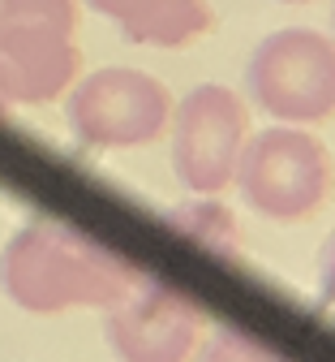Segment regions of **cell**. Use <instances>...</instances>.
<instances>
[{
	"label": "cell",
	"mask_w": 335,
	"mask_h": 362,
	"mask_svg": "<svg viewBox=\"0 0 335 362\" xmlns=\"http://www.w3.org/2000/svg\"><path fill=\"white\" fill-rule=\"evenodd\" d=\"M147 272L116 246L56 216L18 224L0 250V289L26 315L112 310L142 289Z\"/></svg>",
	"instance_id": "obj_1"
},
{
	"label": "cell",
	"mask_w": 335,
	"mask_h": 362,
	"mask_svg": "<svg viewBox=\"0 0 335 362\" xmlns=\"http://www.w3.org/2000/svg\"><path fill=\"white\" fill-rule=\"evenodd\" d=\"M78 78V0H0V108L56 104Z\"/></svg>",
	"instance_id": "obj_2"
},
{
	"label": "cell",
	"mask_w": 335,
	"mask_h": 362,
	"mask_svg": "<svg viewBox=\"0 0 335 362\" xmlns=\"http://www.w3.org/2000/svg\"><path fill=\"white\" fill-rule=\"evenodd\" d=\"M245 95L275 125L318 129L335 121V35L279 26L258 39L245 61Z\"/></svg>",
	"instance_id": "obj_3"
},
{
	"label": "cell",
	"mask_w": 335,
	"mask_h": 362,
	"mask_svg": "<svg viewBox=\"0 0 335 362\" xmlns=\"http://www.w3.org/2000/svg\"><path fill=\"white\" fill-rule=\"evenodd\" d=\"M232 186L258 216L275 224H305L335 199V156L301 125H271L250 134Z\"/></svg>",
	"instance_id": "obj_4"
},
{
	"label": "cell",
	"mask_w": 335,
	"mask_h": 362,
	"mask_svg": "<svg viewBox=\"0 0 335 362\" xmlns=\"http://www.w3.org/2000/svg\"><path fill=\"white\" fill-rule=\"evenodd\" d=\"M176 95L164 78L133 69V65H104L78 78L65 95L69 134L90 151H138L159 143L172 125Z\"/></svg>",
	"instance_id": "obj_5"
},
{
	"label": "cell",
	"mask_w": 335,
	"mask_h": 362,
	"mask_svg": "<svg viewBox=\"0 0 335 362\" xmlns=\"http://www.w3.org/2000/svg\"><path fill=\"white\" fill-rule=\"evenodd\" d=\"M172 173L194 199L232 190L250 147V104L224 82H198L172 108Z\"/></svg>",
	"instance_id": "obj_6"
},
{
	"label": "cell",
	"mask_w": 335,
	"mask_h": 362,
	"mask_svg": "<svg viewBox=\"0 0 335 362\" xmlns=\"http://www.w3.org/2000/svg\"><path fill=\"white\" fill-rule=\"evenodd\" d=\"M104 337L116 362H194L207 341V315L194 293L142 281L138 293L104 310Z\"/></svg>",
	"instance_id": "obj_7"
},
{
	"label": "cell",
	"mask_w": 335,
	"mask_h": 362,
	"mask_svg": "<svg viewBox=\"0 0 335 362\" xmlns=\"http://www.w3.org/2000/svg\"><path fill=\"white\" fill-rule=\"evenodd\" d=\"M168 224H176L185 238H194V242H202V246H211L219 255H232L236 242H241V224H236V216L219 203V194L215 199H194V203L168 211Z\"/></svg>",
	"instance_id": "obj_8"
},
{
	"label": "cell",
	"mask_w": 335,
	"mask_h": 362,
	"mask_svg": "<svg viewBox=\"0 0 335 362\" xmlns=\"http://www.w3.org/2000/svg\"><path fill=\"white\" fill-rule=\"evenodd\" d=\"M194 362H293V358H288V354H279L271 341L245 332V328L219 324V328L202 341V349H198Z\"/></svg>",
	"instance_id": "obj_9"
},
{
	"label": "cell",
	"mask_w": 335,
	"mask_h": 362,
	"mask_svg": "<svg viewBox=\"0 0 335 362\" xmlns=\"http://www.w3.org/2000/svg\"><path fill=\"white\" fill-rule=\"evenodd\" d=\"M82 5H86L90 13H99V18L116 22L121 39L129 43V39L142 30V22H147V18L155 13V5H159V0H82Z\"/></svg>",
	"instance_id": "obj_10"
},
{
	"label": "cell",
	"mask_w": 335,
	"mask_h": 362,
	"mask_svg": "<svg viewBox=\"0 0 335 362\" xmlns=\"http://www.w3.org/2000/svg\"><path fill=\"white\" fill-rule=\"evenodd\" d=\"M318 298L327 306H335V233L318 250Z\"/></svg>",
	"instance_id": "obj_11"
},
{
	"label": "cell",
	"mask_w": 335,
	"mask_h": 362,
	"mask_svg": "<svg viewBox=\"0 0 335 362\" xmlns=\"http://www.w3.org/2000/svg\"><path fill=\"white\" fill-rule=\"evenodd\" d=\"M279 5H310V0H279Z\"/></svg>",
	"instance_id": "obj_12"
},
{
	"label": "cell",
	"mask_w": 335,
	"mask_h": 362,
	"mask_svg": "<svg viewBox=\"0 0 335 362\" xmlns=\"http://www.w3.org/2000/svg\"><path fill=\"white\" fill-rule=\"evenodd\" d=\"M331 35H335V0H331Z\"/></svg>",
	"instance_id": "obj_13"
}]
</instances>
